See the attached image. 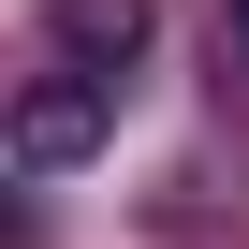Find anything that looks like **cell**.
I'll return each instance as SVG.
<instances>
[{"label":"cell","instance_id":"cell-1","mask_svg":"<svg viewBox=\"0 0 249 249\" xmlns=\"http://www.w3.org/2000/svg\"><path fill=\"white\" fill-rule=\"evenodd\" d=\"M88 147H103V73H44L15 103V176H73Z\"/></svg>","mask_w":249,"mask_h":249},{"label":"cell","instance_id":"cell-2","mask_svg":"<svg viewBox=\"0 0 249 249\" xmlns=\"http://www.w3.org/2000/svg\"><path fill=\"white\" fill-rule=\"evenodd\" d=\"M147 30H161V0H44V44H59L73 73H103V88L147 59Z\"/></svg>","mask_w":249,"mask_h":249},{"label":"cell","instance_id":"cell-3","mask_svg":"<svg viewBox=\"0 0 249 249\" xmlns=\"http://www.w3.org/2000/svg\"><path fill=\"white\" fill-rule=\"evenodd\" d=\"M234 30H249V0H234Z\"/></svg>","mask_w":249,"mask_h":249}]
</instances>
